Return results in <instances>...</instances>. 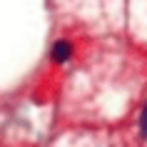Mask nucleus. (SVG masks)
Instances as JSON below:
<instances>
[{
	"label": "nucleus",
	"mask_w": 147,
	"mask_h": 147,
	"mask_svg": "<svg viewBox=\"0 0 147 147\" xmlns=\"http://www.w3.org/2000/svg\"><path fill=\"white\" fill-rule=\"evenodd\" d=\"M72 55V45L67 40H57L53 45V60L55 62H67V57Z\"/></svg>",
	"instance_id": "nucleus-1"
},
{
	"label": "nucleus",
	"mask_w": 147,
	"mask_h": 147,
	"mask_svg": "<svg viewBox=\"0 0 147 147\" xmlns=\"http://www.w3.org/2000/svg\"><path fill=\"white\" fill-rule=\"evenodd\" d=\"M140 132H142V137H147V105L142 110V115H140Z\"/></svg>",
	"instance_id": "nucleus-2"
}]
</instances>
